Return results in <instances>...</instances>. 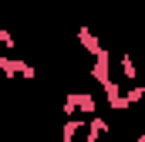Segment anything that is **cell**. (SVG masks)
<instances>
[{
	"label": "cell",
	"mask_w": 145,
	"mask_h": 142,
	"mask_svg": "<svg viewBox=\"0 0 145 142\" xmlns=\"http://www.w3.org/2000/svg\"><path fill=\"white\" fill-rule=\"evenodd\" d=\"M61 139L64 142H98L101 135L84 122V115H81V118L71 115V118H64V125H61Z\"/></svg>",
	"instance_id": "6da1fadb"
},
{
	"label": "cell",
	"mask_w": 145,
	"mask_h": 142,
	"mask_svg": "<svg viewBox=\"0 0 145 142\" xmlns=\"http://www.w3.org/2000/svg\"><path fill=\"white\" fill-rule=\"evenodd\" d=\"M125 98H128V105H132V108L138 105V102H145V85H135V81H132V85L125 88Z\"/></svg>",
	"instance_id": "ba28073f"
},
{
	"label": "cell",
	"mask_w": 145,
	"mask_h": 142,
	"mask_svg": "<svg viewBox=\"0 0 145 142\" xmlns=\"http://www.w3.org/2000/svg\"><path fill=\"white\" fill-rule=\"evenodd\" d=\"M98 85H105V81H111V51L108 47H101L98 54H95V61H91V71H88Z\"/></svg>",
	"instance_id": "277c9868"
},
{
	"label": "cell",
	"mask_w": 145,
	"mask_h": 142,
	"mask_svg": "<svg viewBox=\"0 0 145 142\" xmlns=\"http://www.w3.org/2000/svg\"><path fill=\"white\" fill-rule=\"evenodd\" d=\"M61 112H64L68 118L81 112V115L88 118V115H95V112H98V102H95V95H91V91H71V95H64Z\"/></svg>",
	"instance_id": "7a4b0ae2"
},
{
	"label": "cell",
	"mask_w": 145,
	"mask_h": 142,
	"mask_svg": "<svg viewBox=\"0 0 145 142\" xmlns=\"http://www.w3.org/2000/svg\"><path fill=\"white\" fill-rule=\"evenodd\" d=\"M78 44H81V51H84V54H91V58H95V54H98V51H101V47H105V44H101V41H98V34H95V31H91V27H78Z\"/></svg>",
	"instance_id": "8992f818"
},
{
	"label": "cell",
	"mask_w": 145,
	"mask_h": 142,
	"mask_svg": "<svg viewBox=\"0 0 145 142\" xmlns=\"http://www.w3.org/2000/svg\"><path fill=\"white\" fill-rule=\"evenodd\" d=\"M101 91H105V98H108V108H111V112H128V108H132L128 98H125V88H121L115 78L101 85Z\"/></svg>",
	"instance_id": "5b68a950"
},
{
	"label": "cell",
	"mask_w": 145,
	"mask_h": 142,
	"mask_svg": "<svg viewBox=\"0 0 145 142\" xmlns=\"http://www.w3.org/2000/svg\"><path fill=\"white\" fill-rule=\"evenodd\" d=\"M118 68H121V78H128V81H135V78H138V64H135L132 51H125V54L118 58Z\"/></svg>",
	"instance_id": "52a82bcc"
},
{
	"label": "cell",
	"mask_w": 145,
	"mask_h": 142,
	"mask_svg": "<svg viewBox=\"0 0 145 142\" xmlns=\"http://www.w3.org/2000/svg\"><path fill=\"white\" fill-rule=\"evenodd\" d=\"M135 142H145V118H142V132L135 135Z\"/></svg>",
	"instance_id": "30bf717a"
},
{
	"label": "cell",
	"mask_w": 145,
	"mask_h": 142,
	"mask_svg": "<svg viewBox=\"0 0 145 142\" xmlns=\"http://www.w3.org/2000/svg\"><path fill=\"white\" fill-rule=\"evenodd\" d=\"M0 47H7V51H14V47H17V37L10 34L7 27H0Z\"/></svg>",
	"instance_id": "9c48e42d"
},
{
	"label": "cell",
	"mask_w": 145,
	"mask_h": 142,
	"mask_svg": "<svg viewBox=\"0 0 145 142\" xmlns=\"http://www.w3.org/2000/svg\"><path fill=\"white\" fill-rule=\"evenodd\" d=\"M0 74L3 78H24V81H34L37 78L34 64H27L20 58H10V54H0Z\"/></svg>",
	"instance_id": "3957f363"
}]
</instances>
